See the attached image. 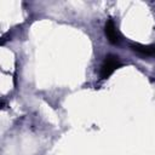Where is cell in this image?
Here are the masks:
<instances>
[{
	"label": "cell",
	"mask_w": 155,
	"mask_h": 155,
	"mask_svg": "<svg viewBox=\"0 0 155 155\" xmlns=\"http://www.w3.org/2000/svg\"><path fill=\"white\" fill-rule=\"evenodd\" d=\"M121 67V62L117 56L115 54H107L104 57V61L101 65V71H99V76L101 79H108L117 68Z\"/></svg>",
	"instance_id": "obj_1"
},
{
	"label": "cell",
	"mask_w": 155,
	"mask_h": 155,
	"mask_svg": "<svg viewBox=\"0 0 155 155\" xmlns=\"http://www.w3.org/2000/svg\"><path fill=\"white\" fill-rule=\"evenodd\" d=\"M104 33H105V36L107 39L109 40V42L116 45L120 42V34L117 31V28L114 23V21L111 18H109L107 22H105V25H104Z\"/></svg>",
	"instance_id": "obj_2"
},
{
	"label": "cell",
	"mask_w": 155,
	"mask_h": 155,
	"mask_svg": "<svg viewBox=\"0 0 155 155\" xmlns=\"http://www.w3.org/2000/svg\"><path fill=\"white\" fill-rule=\"evenodd\" d=\"M131 50L145 56V57H154L155 56V45H142V44H131Z\"/></svg>",
	"instance_id": "obj_3"
}]
</instances>
